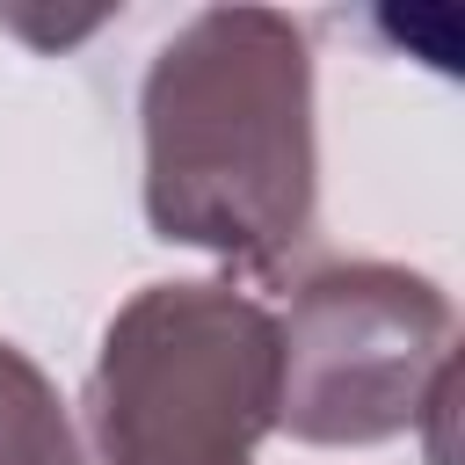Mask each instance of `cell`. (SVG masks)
<instances>
[{"label": "cell", "instance_id": "cell-3", "mask_svg": "<svg viewBox=\"0 0 465 465\" xmlns=\"http://www.w3.org/2000/svg\"><path fill=\"white\" fill-rule=\"evenodd\" d=\"M450 298L392 262H334L276 320V429L385 443L450 400Z\"/></svg>", "mask_w": 465, "mask_h": 465}, {"label": "cell", "instance_id": "cell-2", "mask_svg": "<svg viewBox=\"0 0 465 465\" xmlns=\"http://www.w3.org/2000/svg\"><path fill=\"white\" fill-rule=\"evenodd\" d=\"M109 465H247L276 429V320L225 283L138 291L87 378Z\"/></svg>", "mask_w": 465, "mask_h": 465}, {"label": "cell", "instance_id": "cell-1", "mask_svg": "<svg viewBox=\"0 0 465 465\" xmlns=\"http://www.w3.org/2000/svg\"><path fill=\"white\" fill-rule=\"evenodd\" d=\"M138 116L145 218L160 240L269 269L312 232V51L291 15H189L153 58Z\"/></svg>", "mask_w": 465, "mask_h": 465}, {"label": "cell", "instance_id": "cell-4", "mask_svg": "<svg viewBox=\"0 0 465 465\" xmlns=\"http://www.w3.org/2000/svg\"><path fill=\"white\" fill-rule=\"evenodd\" d=\"M0 465H87L58 385L15 341H0Z\"/></svg>", "mask_w": 465, "mask_h": 465}]
</instances>
